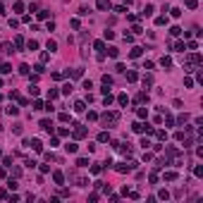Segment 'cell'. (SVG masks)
I'll list each match as a JSON object with an SVG mask.
<instances>
[{
  "mask_svg": "<svg viewBox=\"0 0 203 203\" xmlns=\"http://www.w3.org/2000/svg\"><path fill=\"white\" fill-rule=\"evenodd\" d=\"M117 122H120V112H105V115H100V124L108 127V129L115 127Z\"/></svg>",
  "mask_w": 203,
  "mask_h": 203,
  "instance_id": "cell-1",
  "label": "cell"
},
{
  "mask_svg": "<svg viewBox=\"0 0 203 203\" xmlns=\"http://www.w3.org/2000/svg\"><path fill=\"white\" fill-rule=\"evenodd\" d=\"M139 167V162L136 160H129V162H117V165H115V170H117L120 174H124V172H134Z\"/></svg>",
  "mask_w": 203,
  "mask_h": 203,
  "instance_id": "cell-2",
  "label": "cell"
},
{
  "mask_svg": "<svg viewBox=\"0 0 203 203\" xmlns=\"http://www.w3.org/2000/svg\"><path fill=\"white\" fill-rule=\"evenodd\" d=\"M86 134H89V132H86L84 124H74V139H84Z\"/></svg>",
  "mask_w": 203,
  "mask_h": 203,
  "instance_id": "cell-3",
  "label": "cell"
},
{
  "mask_svg": "<svg viewBox=\"0 0 203 203\" xmlns=\"http://www.w3.org/2000/svg\"><path fill=\"white\" fill-rule=\"evenodd\" d=\"M41 129L48 132V134H53V129H55V127H53V122H50V120H41Z\"/></svg>",
  "mask_w": 203,
  "mask_h": 203,
  "instance_id": "cell-4",
  "label": "cell"
},
{
  "mask_svg": "<svg viewBox=\"0 0 203 203\" xmlns=\"http://www.w3.org/2000/svg\"><path fill=\"white\" fill-rule=\"evenodd\" d=\"M96 7L98 10H110L112 5H110V0H96Z\"/></svg>",
  "mask_w": 203,
  "mask_h": 203,
  "instance_id": "cell-5",
  "label": "cell"
},
{
  "mask_svg": "<svg viewBox=\"0 0 203 203\" xmlns=\"http://www.w3.org/2000/svg\"><path fill=\"white\" fill-rule=\"evenodd\" d=\"M165 153H167V158H179V151H177L174 146H167V148H165Z\"/></svg>",
  "mask_w": 203,
  "mask_h": 203,
  "instance_id": "cell-6",
  "label": "cell"
},
{
  "mask_svg": "<svg viewBox=\"0 0 203 203\" xmlns=\"http://www.w3.org/2000/svg\"><path fill=\"white\" fill-rule=\"evenodd\" d=\"M29 148H33V151H38V153L43 151V146H41V141H38V139H31V144H29Z\"/></svg>",
  "mask_w": 203,
  "mask_h": 203,
  "instance_id": "cell-7",
  "label": "cell"
},
{
  "mask_svg": "<svg viewBox=\"0 0 203 203\" xmlns=\"http://www.w3.org/2000/svg\"><path fill=\"white\" fill-rule=\"evenodd\" d=\"M86 110V103L84 100H77V103H74V112H84Z\"/></svg>",
  "mask_w": 203,
  "mask_h": 203,
  "instance_id": "cell-8",
  "label": "cell"
},
{
  "mask_svg": "<svg viewBox=\"0 0 203 203\" xmlns=\"http://www.w3.org/2000/svg\"><path fill=\"white\" fill-rule=\"evenodd\" d=\"M53 182H55V184H62V182H65V174L62 172H53Z\"/></svg>",
  "mask_w": 203,
  "mask_h": 203,
  "instance_id": "cell-9",
  "label": "cell"
},
{
  "mask_svg": "<svg viewBox=\"0 0 203 203\" xmlns=\"http://www.w3.org/2000/svg\"><path fill=\"white\" fill-rule=\"evenodd\" d=\"M153 12H155V7H153V5H146V7H144V12H141V17H151Z\"/></svg>",
  "mask_w": 203,
  "mask_h": 203,
  "instance_id": "cell-10",
  "label": "cell"
},
{
  "mask_svg": "<svg viewBox=\"0 0 203 203\" xmlns=\"http://www.w3.org/2000/svg\"><path fill=\"white\" fill-rule=\"evenodd\" d=\"M132 129L136 132V134H141V132H146V127L141 124V122H134V124H132Z\"/></svg>",
  "mask_w": 203,
  "mask_h": 203,
  "instance_id": "cell-11",
  "label": "cell"
},
{
  "mask_svg": "<svg viewBox=\"0 0 203 203\" xmlns=\"http://www.w3.org/2000/svg\"><path fill=\"white\" fill-rule=\"evenodd\" d=\"M65 151H67V153H77V151H79V146L72 141V144H67V146H65Z\"/></svg>",
  "mask_w": 203,
  "mask_h": 203,
  "instance_id": "cell-12",
  "label": "cell"
},
{
  "mask_svg": "<svg viewBox=\"0 0 203 203\" xmlns=\"http://www.w3.org/2000/svg\"><path fill=\"white\" fill-rule=\"evenodd\" d=\"M108 55H110V57H120V48L110 45V48H108Z\"/></svg>",
  "mask_w": 203,
  "mask_h": 203,
  "instance_id": "cell-13",
  "label": "cell"
},
{
  "mask_svg": "<svg viewBox=\"0 0 203 203\" xmlns=\"http://www.w3.org/2000/svg\"><path fill=\"white\" fill-rule=\"evenodd\" d=\"M160 65H162V67H172V57L162 55V57H160Z\"/></svg>",
  "mask_w": 203,
  "mask_h": 203,
  "instance_id": "cell-14",
  "label": "cell"
},
{
  "mask_svg": "<svg viewBox=\"0 0 203 203\" xmlns=\"http://www.w3.org/2000/svg\"><path fill=\"white\" fill-rule=\"evenodd\" d=\"M136 79H139V74L134 72V69H129V72H127V81H132V84H134Z\"/></svg>",
  "mask_w": 203,
  "mask_h": 203,
  "instance_id": "cell-15",
  "label": "cell"
},
{
  "mask_svg": "<svg viewBox=\"0 0 203 203\" xmlns=\"http://www.w3.org/2000/svg\"><path fill=\"white\" fill-rule=\"evenodd\" d=\"M136 115H139V120H146V117H148V108H139Z\"/></svg>",
  "mask_w": 203,
  "mask_h": 203,
  "instance_id": "cell-16",
  "label": "cell"
},
{
  "mask_svg": "<svg viewBox=\"0 0 203 203\" xmlns=\"http://www.w3.org/2000/svg\"><path fill=\"white\" fill-rule=\"evenodd\" d=\"M141 53H144V48H132L129 50V57H141Z\"/></svg>",
  "mask_w": 203,
  "mask_h": 203,
  "instance_id": "cell-17",
  "label": "cell"
},
{
  "mask_svg": "<svg viewBox=\"0 0 203 203\" xmlns=\"http://www.w3.org/2000/svg\"><path fill=\"white\" fill-rule=\"evenodd\" d=\"M184 5L189 10H196V7H198V0H184Z\"/></svg>",
  "mask_w": 203,
  "mask_h": 203,
  "instance_id": "cell-18",
  "label": "cell"
},
{
  "mask_svg": "<svg viewBox=\"0 0 203 203\" xmlns=\"http://www.w3.org/2000/svg\"><path fill=\"white\" fill-rule=\"evenodd\" d=\"M98 141H100V144H105V141H110V134H108V132H100V134H98Z\"/></svg>",
  "mask_w": 203,
  "mask_h": 203,
  "instance_id": "cell-19",
  "label": "cell"
},
{
  "mask_svg": "<svg viewBox=\"0 0 203 203\" xmlns=\"http://www.w3.org/2000/svg\"><path fill=\"white\" fill-rule=\"evenodd\" d=\"M3 53H15V45H12V43H7V41H5V43H3Z\"/></svg>",
  "mask_w": 203,
  "mask_h": 203,
  "instance_id": "cell-20",
  "label": "cell"
},
{
  "mask_svg": "<svg viewBox=\"0 0 203 203\" xmlns=\"http://www.w3.org/2000/svg\"><path fill=\"white\" fill-rule=\"evenodd\" d=\"M100 81H103V86H108V89L112 86V77H108V74H103V79H100Z\"/></svg>",
  "mask_w": 203,
  "mask_h": 203,
  "instance_id": "cell-21",
  "label": "cell"
},
{
  "mask_svg": "<svg viewBox=\"0 0 203 203\" xmlns=\"http://www.w3.org/2000/svg\"><path fill=\"white\" fill-rule=\"evenodd\" d=\"M45 48H48L50 53H55V50H57V43H55V41H48V43H45Z\"/></svg>",
  "mask_w": 203,
  "mask_h": 203,
  "instance_id": "cell-22",
  "label": "cell"
},
{
  "mask_svg": "<svg viewBox=\"0 0 203 203\" xmlns=\"http://www.w3.org/2000/svg\"><path fill=\"white\" fill-rule=\"evenodd\" d=\"M117 103H120V105H127V103H129V98H127V93H120Z\"/></svg>",
  "mask_w": 203,
  "mask_h": 203,
  "instance_id": "cell-23",
  "label": "cell"
},
{
  "mask_svg": "<svg viewBox=\"0 0 203 203\" xmlns=\"http://www.w3.org/2000/svg\"><path fill=\"white\" fill-rule=\"evenodd\" d=\"M15 48H24V38L22 36H15Z\"/></svg>",
  "mask_w": 203,
  "mask_h": 203,
  "instance_id": "cell-24",
  "label": "cell"
},
{
  "mask_svg": "<svg viewBox=\"0 0 203 203\" xmlns=\"http://www.w3.org/2000/svg\"><path fill=\"white\" fill-rule=\"evenodd\" d=\"M72 91H74V86L69 84V81H67V84L62 86V93H65V96H67V93H72Z\"/></svg>",
  "mask_w": 203,
  "mask_h": 203,
  "instance_id": "cell-25",
  "label": "cell"
},
{
  "mask_svg": "<svg viewBox=\"0 0 203 203\" xmlns=\"http://www.w3.org/2000/svg\"><path fill=\"white\" fill-rule=\"evenodd\" d=\"M165 179H167V182H174V179H177V172H172V170L165 172Z\"/></svg>",
  "mask_w": 203,
  "mask_h": 203,
  "instance_id": "cell-26",
  "label": "cell"
},
{
  "mask_svg": "<svg viewBox=\"0 0 203 203\" xmlns=\"http://www.w3.org/2000/svg\"><path fill=\"white\" fill-rule=\"evenodd\" d=\"M112 100H115V98L110 96V93H105V98H103V105H105V108H108V105H112Z\"/></svg>",
  "mask_w": 203,
  "mask_h": 203,
  "instance_id": "cell-27",
  "label": "cell"
},
{
  "mask_svg": "<svg viewBox=\"0 0 203 203\" xmlns=\"http://www.w3.org/2000/svg\"><path fill=\"white\" fill-rule=\"evenodd\" d=\"M153 134H155V136H158L160 141H167V132H162V129H160V132H153Z\"/></svg>",
  "mask_w": 203,
  "mask_h": 203,
  "instance_id": "cell-28",
  "label": "cell"
},
{
  "mask_svg": "<svg viewBox=\"0 0 203 203\" xmlns=\"http://www.w3.org/2000/svg\"><path fill=\"white\" fill-rule=\"evenodd\" d=\"M26 48H29V50H36V48H38V41H33V38H31L29 43H26Z\"/></svg>",
  "mask_w": 203,
  "mask_h": 203,
  "instance_id": "cell-29",
  "label": "cell"
},
{
  "mask_svg": "<svg viewBox=\"0 0 203 203\" xmlns=\"http://www.w3.org/2000/svg\"><path fill=\"white\" fill-rule=\"evenodd\" d=\"M93 48H96V50H100V53H103V50H105V43H103V41H96V43H93Z\"/></svg>",
  "mask_w": 203,
  "mask_h": 203,
  "instance_id": "cell-30",
  "label": "cell"
},
{
  "mask_svg": "<svg viewBox=\"0 0 203 203\" xmlns=\"http://www.w3.org/2000/svg\"><path fill=\"white\" fill-rule=\"evenodd\" d=\"M158 198H162V201H167V198H170V194H167L165 189H160V191H158Z\"/></svg>",
  "mask_w": 203,
  "mask_h": 203,
  "instance_id": "cell-31",
  "label": "cell"
},
{
  "mask_svg": "<svg viewBox=\"0 0 203 203\" xmlns=\"http://www.w3.org/2000/svg\"><path fill=\"white\" fill-rule=\"evenodd\" d=\"M0 72H3V74H10V72H12V67L5 62V65H0Z\"/></svg>",
  "mask_w": 203,
  "mask_h": 203,
  "instance_id": "cell-32",
  "label": "cell"
},
{
  "mask_svg": "<svg viewBox=\"0 0 203 203\" xmlns=\"http://www.w3.org/2000/svg\"><path fill=\"white\" fill-rule=\"evenodd\" d=\"M136 100H139V103H148V93H139Z\"/></svg>",
  "mask_w": 203,
  "mask_h": 203,
  "instance_id": "cell-33",
  "label": "cell"
},
{
  "mask_svg": "<svg viewBox=\"0 0 203 203\" xmlns=\"http://www.w3.org/2000/svg\"><path fill=\"white\" fill-rule=\"evenodd\" d=\"M81 74H84V69H81V67H77V69H72V77H74V79H79Z\"/></svg>",
  "mask_w": 203,
  "mask_h": 203,
  "instance_id": "cell-34",
  "label": "cell"
},
{
  "mask_svg": "<svg viewBox=\"0 0 203 203\" xmlns=\"http://www.w3.org/2000/svg\"><path fill=\"white\" fill-rule=\"evenodd\" d=\"M57 96H60V93H57V91H55V89H50V91H48V100H55V98H57Z\"/></svg>",
  "mask_w": 203,
  "mask_h": 203,
  "instance_id": "cell-35",
  "label": "cell"
},
{
  "mask_svg": "<svg viewBox=\"0 0 203 203\" xmlns=\"http://www.w3.org/2000/svg\"><path fill=\"white\" fill-rule=\"evenodd\" d=\"M7 115H19V108L17 105H10L7 108Z\"/></svg>",
  "mask_w": 203,
  "mask_h": 203,
  "instance_id": "cell-36",
  "label": "cell"
},
{
  "mask_svg": "<svg viewBox=\"0 0 203 203\" xmlns=\"http://www.w3.org/2000/svg\"><path fill=\"white\" fill-rule=\"evenodd\" d=\"M24 165H26V167H36V165H38V162H36V160H33V158H26V162H24Z\"/></svg>",
  "mask_w": 203,
  "mask_h": 203,
  "instance_id": "cell-37",
  "label": "cell"
},
{
  "mask_svg": "<svg viewBox=\"0 0 203 203\" xmlns=\"http://www.w3.org/2000/svg\"><path fill=\"white\" fill-rule=\"evenodd\" d=\"M153 84V77H151V74H146V77H144V86H151Z\"/></svg>",
  "mask_w": 203,
  "mask_h": 203,
  "instance_id": "cell-38",
  "label": "cell"
},
{
  "mask_svg": "<svg viewBox=\"0 0 203 203\" xmlns=\"http://www.w3.org/2000/svg\"><path fill=\"white\" fill-rule=\"evenodd\" d=\"M86 165H89V160H86V158H79L77 160V167H86Z\"/></svg>",
  "mask_w": 203,
  "mask_h": 203,
  "instance_id": "cell-39",
  "label": "cell"
},
{
  "mask_svg": "<svg viewBox=\"0 0 203 203\" xmlns=\"http://www.w3.org/2000/svg\"><path fill=\"white\" fill-rule=\"evenodd\" d=\"M100 170H103V165H91V172L93 174H100Z\"/></svg>",
  "mask_w": 203,
  "mask_h": 203,
  "instance_id": "cell-40",
  "label": "cell"
},
{
  "mask_svg": "<svg viewBox=\"0 0 203 203\" xmlns=\"http://www.w3.org/2000/svg\"><path fill=\"white\" fill-rule=\"evenodd\" d=\"M38 19H48V10H38Z\"/></svg>",
  "mask_w": 203,
  "mask_h": 203,
  "instance_id": "cell-41",
  "label": "cell"
},
{
  "mask_svg": "<svg viewBox=\"0 0 203 203\" xmlns=\"http://www.w3.org/2000/svg\"><path fill=\"white\" fill-rule=\"evenodd\" d=\"M19 74H29V65H19Z\"/></svg>",
  "mask_w": 203,
  "mask_h": 203,
  "instance_id": "cell-42",
  "label": "cell"
},
{
  "mask_svg": "<svg viewBox=\"0 0 203 203\" xmlns=\"http://www.w3.org/2000/svg\"><path fill=\"white\" fill-rule=\"evenodd\" d=\"M184 86H186V89H191V86H194V79L186 77V79H184Z\"/></svg>",
  "mask_w": 203,
  "mask_h": 203,
  "instance_id": "cell-43",
  "label": "cell"
},
{
  "mask_svg": "<svg viewBox=\"0 0 203 203\" xmlns=\"http://www.w3.org/2000/svg\"><path fill=\"white\" fill-rule=\"evenodd\" d=\"M38 91H41L38 86H29V93H31V96H38Z\"/></svg>",
  "mask_w": 203,
  "mask_h": 203,
  "instance_id": "cell-44",
  "label": "cell"
},
{
  "mask_svg": "<svg viewBox=\"0 0 203 203\" xmlns=\"http://www.w3.org/2000/svg\"><path fill=\"white\" fill-rule=\"evenodd\" d=\"M194 174H196V177H201V174H203V167L196 165V167H194Z\"/></svg>",
  "mask_w": 203,
  "mask_h": 203,
  "instance_id": "cell-45",
  "label": "cell"
},
{
  "mask_svg": "<svg viewBox=\"0 0 203 203\" xmlns=\"http://www.w3.org/2000/svg\"><path fill=\"white\" fill-rule=\"evenodd\" d=\"M155 24H158V26H162V24H167V17H158V19H155Z\"/></svg>",
  "mask_w": 203,
  "mask_h": 203,
  "instance_id": "cell-46",
  "label": "cell"
},
{
  "mask_svg": "<svg viewBox=\"0 0 203 203\" xmlns=\"http://www.w3.org/2000/svg\"><path fill=\"white\" fill-rule=\"evenodd\" d=\"M170 33H172V36H179V33H182V29H179V26H172V29H170Z\"/></svg>",
  "mask_w": 203,
  "mask_h": 203,
  "instance_id": "cell-47",
  "label": "cell"
},
{
  "mask_svg": "<svg viewBox=\"0 0 203 203\" xmlns=\"http://www.w3.org/2000/svg\"><path fill=\"white\" fill-rule=\"evenodd\" d=\"M112 38H115V31L108 29V31H105V41H112Z\"/></svg>",
  "mask_w": 203,
  "mask_h": 203,
  "instance_id": "cell-48",
  "label": "cell"
},
{
  "mask_svg": "<svg viewBox=\"0 0 203 203\" xmlns=\"http://www.w3.org/2000/svg\"><path fill=\"white\" fill-rule=\"evenodd\" d=\"M15 12H24V3H15Z\"/></svg>",
  "mask_w": 203,
  "mask_h": 203,
  "instance_id": "cell-49",
  "label": "cell"
},
{
  "mask_svg": "<svg viewBox=\"0 0 203 203\" xmlns=\"http://www.w3.org/2000/svg\"><path fill=\"white\" fill-rule=\"evenodd\" d=\"M50 60V53H41V62H48Z\"/></svg>",
  "mask_w": 203,
  "mask_h": 203,
  "instance_id": "cell-50",
  "label": "cell"
},
{
  "mask_svg": "<svg viewBox=\"0 0 203 203\" xmlns=\"http://www.w3.org/2000/svg\"><path fill=\"white\" fill-rule=\"evenodd\" d=\"M186 48H189V50H196V48H198V43H196V41H189V45H186Z\"/></svg>",
  "mask_w": 203,
  "mask_h": 203,
  "instance_id": "cell-51",
  "label": "cell"
},
{
  "mask_svg": "<svg viewBox=\"0 0 203 203\" xmlns=\"http://www.w3.org/2000/svg\"><path fill=\"white\" fill-rule=\"evenodd\" d=\"M33 110H43V103H41V100H33Z\"/></svg>",
  "mask_w": 203,
  "mask_h": 203,
  "instance_id": "cell-52",
  "label": "cell"
},
{
  "mask_svg": "<svg viewBox=\"0 0 203 203\" xmlns=\"http://www.w3.org/2000/svg\"><path fill=\"white\" fill-rule=\"evenodd\" d=\"M60 122H69V115H67V112H60Z\"/></svg>",
  "mask_w": 203,
  "mask_h": 203,
  "instance_id": "cell-53",
  "label": "cell"
},
{
  "mask_svg": "<svg viewBox=\"0 0 203 203\" xmlns=\"http://www.w3.org/2000/svg\"><path fill=\"white\" fill-rule=\"evenodd\" d=\"M12 132H15L17 136H19V134H22V124H15V127H12Z\"/></svg>",
  "mask_w": 203,
  "mask_h": 203,
  "instance_id": "cell-54",
  "label": "cell"
},
{
  "mask_svg": "<svg viewBox=\"0 0 203 203\" xmlns=\"http://www.w3.org/2000/svg\"><path fill=\"white\" fill-rule=\"evenodd\" d=\"M7 186H10V189H12V191H15V189H17V186H19V184H17V182H15V179H10V182H7Z\"/></svg>",
  "mask_w": 203,
  "mask_h": 203,
  "instance_id": "cell-55",
  "label": "cell"
},
{
  "mask_svg": "<svg viewBox=\"0 0 203 203\" xmlns=\"http://www.w3.org/2000/svg\"><path fill=\"white\" fill-rule=\"evenodd\" d=\"M67 134H69V129H65V127H62V129H57V136H67Z\"/></svg>",
  "mask_w": 203,
  "mask_h": 203,
  "instance_id": "cell-56",
  "label": "cell"
},
{
  "mask_svg": "<svg viewBox=\"0 0 203 203\" xmlns=\"http://www.w3.org/2000/svg\"><path fill=\"white\" fill-rule=\"evenodd\" d=\"M0 15H5V5L3 3H0Z\"/></svg>",
  "mask_w": 203,
  "mask_h": 203,
  "instance_id": "cell-57",
  "label": "cell"
},
{
  "mask_svg": "<svg viewBox=\"0 0 203 203\" xmlns=\"http://www.w3.org/2000/svg\"><path fill=\"white\" fill-rule=\"evenodd\" d=\"M0 100H3V93H0Z\"/></svg>",
  "mask_w": 203,
  "mask_h": 203,
  "instance_id": "cell-58",
  "label": "cell"
},
{
  "mask_svg": "<svg viewBox=\"0 0 203 203\" xmlns=\"http://www.w3.org/2000/svg\"><path fill=\"white\" fill-rule=\"evenodd\" d=\"M0 86H3V79H0Z\"/></svg>",
  "mask_w": 203,
  "mask_h": 203,
  "instance_id": "cell-59",
  "label": "cell"
}]
</instances>
